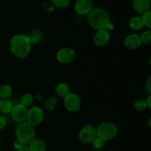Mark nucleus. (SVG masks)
<instances>
[{"mask_svg":"<svg viewBox=\"0 0 151 151\" xmlns=\"http://www.w3.org/2000/svg\"><path fill=\"white\" fill-rule=\"evenodd\" d=\"M55 91L59 97L63 99L71 93L70 87L68 84L65 83H60L58 84L55 88Z\"/></svg>","mask_w":151,"mask_h":151,"instance_id":"obj_15","label":"nucleus"},{"mask_svg":"<svg viewBox=\"0 0 151 151\" xmlns=\"http://www.w3.org/2000/svg\"><path fill=\"white\" fill-rule=\"evenodd\" d=\"M30 37L24 33L16 34L10 40V50L12 54L18 58H25L32 50Z\"/></svg>","mask_w":151,"mask_h":151,"instance_id":"obj_1","label":"nucleus"},{"mask_svg":"<svg viewBox=\"0 0 151 151\" xmlns=\"http://www.w3.org/2000/svg\"><path fill=\"white\" fill-rule=\"evenodd\" d=\"M88 24L95 30L106 29L111 23V17L109 12L103 7H94L87 15Z\"/></svg>","mask_w":151,"mask_h":151,"instance_id":"obj_2","label":"nucleus"},{"mask_svg":"<svg viewBox=\"0 0 151 151\" xmlns=\"http://www.w3.org/2000/svg\"><path fill=\"white\" fill-rule=\"evenodd\" d=\"M13 106L10 99H0V112L3 114H10Z\"/></svg>","mask_w":151,"mask_h":151,"instance_id":"obj_16","label":"nucleus"},{"mask_svg":"<svg viewBox=\"0 0 151 151\" xmlns=\"http://www.w3.org/2000/svg\"><path fill=\"white\" fill-rule=\"evenodd\" d=\"M140 17H141L142 22L143 26L148 28V29L151 28V11L150 10H148V11L142 13Z\"/></svg>","mask_w":151,"mask_h":151,"instance_id":"obj_22","label":"nucleus"},{"mask_svg":"<svg viewBox=\"0 0 151 151\" xmlns=\"http://www.w3.org/2000/svg\"><path fill=\"white\" fill-rule=\"evenodd\" d=\"M0 138H1V137H0Z\"/></svg>","mask_w":151,"mask_h":151,"instance_id":"obj_32","label":"nucleus"},{"mask_svg":"<svg viewBox=\"0 0 151 151\" xmlns=\"http://www.w3.org/2000/svg\"><path fill=\"white\" fill-rule=\"evenodd\" d=\"M110 31L107 29H101V30L97 31L93 38L94 44L99 47H103L107 45L110 41Z\"/></svg>","mask_w":151,"mask_h":151,"instance_id":"obj_11","label":"nucleus"},{"mask_svg":"<svg viewBox=\"0 0 151 151\" xmlns=\"http://www.w3.org/2000/svg\"><path fill=\"white\" fill-rule=\"evenodd\" d=\"M97 137V130L91 125L84 126L78 134L80 141L84 144H91Z\"/></svg>","mask_w":151,"mask_h":151,"instance_id":"obj_8","label":"nucleus"},{"mask_svg":"<svg viewBox=\"0 0 151 151\" xmlns=\"http://www.w3.org/2000/svg\"><path fill=\"white\" fill-rule=\"evenodd\" d=\"M97 137L104 142L110 141L116 137L118 128L115 124L111 122H104L100 123L96 128Z\"/></svg>","mask_w":151,"mask_h":151,"instance_id":"obj_4","label":"nucleus"},{"mask_svg":"<svg viewBox=\"0 0 151 151\" xmlns=\"http://www.w3.org/2000/svg\"><path fill=\"white\" fill-rule=\"evenodd\" d=\"M74 8L78 14L87 16L94 8V1L93 0H76Z\"/></svg>","mask_w":151,"mask_h":151,"instance_id":"obj_10","label":"nucleus"},{"mask_svg":"<svg viewBox=\"0 0 151 151\" xmlns=\"http://www.w3.org/2000/svg\"><path fill=\"white\" fill-rule=\"evenodd\" d=\"M7 125V119L3 115H0V131L4 129Z\"/></svg>","mask_w":151,"mask_h":151,"instance_id":"obj_26","label":"nucleus"},{"mask_svg":"<svg viewBox=\"0 0 151 151\" xmlns=\"http://www.w3.org/2000/svg\"><path fill=\"white\" fill-rule=\"evenodd\" d=\"M129 27L134 30H139L143 27V24L140 16H134L129 21Z\"/></svg>","mask_w":151,"mask_h":151,"instance_id":"obj_19","label":"nucleus"},{"mask_svg":"<svg viewBox=\"0 0 151 151\" xmlns=\"http://www.w3.org/2000/svg\"><path fill=\"white\" fill-rule=\"evenodd\" d=\"M145 86L148 94H151V75H150V76L148 77V78H147V82H146V84H145Z\"/></svg>","mask_w":151,"mask_h":151,"instance_id":"obj_27","label":"nucleus"},{"mask_svg":"<svg viewBox=\"0 0 151 151\" xmlns=\"http://www.w3.org/2000/svg\"><path fill=\"white\" fill-rule=\"evenodd\" d=\"M124 45L127 49L135 50L142 45L140 35L137 33H131L127 35L124 40Z\"/></svg>","mask_w":151,"mask_h":151,"instance_id":"obj_12","label":"nucleus"},{"mask_svg":"<svg viewBox=\"0 0 151 151\" xmlns=\"http://www.w3.org/2000/svg\"><path fill=\"white\" fill-rule=\"evenodd\" d=\"M91 144H92L93 147H94V148L97 149V150H100V149L103 148V146H104L105 145V142L103 141V139H101L97 137Z\"/></svg>","mask_w":151,"mask_h":151,"instance_id":"obj_25","label":"nucleus"},{"mask_svg":"<svg viewBox=\"0 0 151 151\" xmlns=\"http://www.w3.org/2000/svg\"><path fill=\"white\" fill-rule=\"evenodd\" d=\"M133 8L137 13L142 14L145 12L150 10V0H133Z\"/></svg>","mask_w":151,"mask_h":151,"instance_id":"obj_13","label":"nucleus"},{"mask_svg":"<svg viewBox=\"0 0 151 151\" xmlns=\"http://www.w3.org/2000/svg\"><path fill=\"white\" fill-rule=\"evenodd\" d=\"M134 108L136 111H137L139 112H144L148 109L147 104H146L145 100L142 98L137 99V100L134 102Z\"/></svg>","mask_w":151,"mask_h":151,"instance_id":"obj_21","label":"nucleus"},{"mask_svg":"<svg viewBox=\"0 0 151 151\" xmlns=\"http://www.w3.org/2000/svg\"><path fill=\"white\" fill-rule=\"evenodd\" d=\"M58 98L55 97H48V98L45 99L43 102V106L44 108L48 111H53L55 109V108L58 106Z\"/></svg>","mask_w":151,"mask_h":151,"instance_id":"obj_17","label":"nucleus"},{"mask_svg":"<svg viewBox=\"0 0 151 151\" xmlns=\"http://www.w3.org/2000/svg\"><path fill=\"white\" fill-rule=\"evenodd\" d=\"M16 139L22 142L24 145H28L35 138V131L34 127L25 122L17 124L15 129Z\"/></svg>","mask_w":151,"mask_h":151,"instance_id":"obj_3","label":"nucleus"},{"mask_svg":"<svg viewBox=\"0 0 151 151\" xmlns=\"http://www.w3.org/2000/svg\"><path fill=\"white\" fill-rule=\"evenodd\" d=\"M76 52L70 47H63L58 51L56 55L57 60L63 64H69L75 60Z\"/></svg>","mask_w":151,"mask_h":151,"instance_id":"obj_7","label":"nucleus"},{"mask_svg":"<svg viewBox=\"0 0 151 151\" xmlns=\"http://www.w3.org/2000/svg\"><path fill=\"white\" fill-rule=\"evenodd\" d=\"M140 38H141L142 44H145V45H150L151 44V31L150 29L144 31L140 35Z\"/></svg>","mask_w":151,"mask_h":151,"instance_id":"obj_24","label":"nucleus"},{"mask_svg":"<svg viewBox=\"0 0 151 151\" xmlns=\"http://www.w3.org/2000/svg\"><path fill=\"white\" fill-rule=\"evenodd\" d=\"M30 151H46L47 144L45 141L39 138H35L27 145Z\"/></svg>","mask_w":151,"mask_h":151,"instance_id":"obj_14","label":"nucleus"},{"mask_svg":"<svg viewBox=\"0 0 151 151\" xmlns=\"http://www.w3.org/2000/svg\"><path fill=\"white\" fill-rule=\"evenodd\" d=\"M10 114L13 121H14L17 124L21 123V122L26 121L27 109L21 105L20 103H19V104L13 106Z\"/></svg>","mask_w":151,"mask_h":151,"instance_id":"obj_9","label":"nucleus"},{"mask_svg":"<svg viewBox=\"0 0 151 151\" xmlns=\"http://www.w3.org/2000/svg\"><path fill=\"white\" fill-rule=\"evenodd\" d=\"M16 151H30L27 145H24L23 146H22L21 147H19V149H17Z\"/></svg>","mask_w":151,"mask_h":151,"instance_id":"obj_30","label":"nucleus"},{"mask_svg":"<svg viewBox=\"0 0 151 151\" xmlns=\"http://www.w3.org/2000/svg\"><path fill=\"white\" fill-rule=\"evenodd\" d=\"M63 104L68 111L75 113L81 109L82 101L81 97L78 94L71 92L63 99Z\"/></svg>","mask_w":151,"mask_h":151,"instance_id":"obj_6","label":"nucleus"},{"mask_svg":"<svg viewBox=\"0 0 151 151\" xmlns=\"http://www.w3.org/2000/svg\"><path fill=\"white\" fill-rule=\"evenodd\" d=\"M34 97L30 93H24L20 98V104L28 109L30 108L33 104Z\"/></svg>","mask_w":151,"mask_h":151,"instance_id":"obj_18","label":"nucleus"},{"mask_svg":"<svg viewBox=\"0 0 151 151\" xmlns=\"http://www.w3.org/2000/svg\"><path fill=\"white\" fill-rule=\"evenodd\" d=\"M24 144L22 142H20L19 140L16 139V141L14 142V143H13V146H14V147L16 148V150H17V149H19V147H21L22 146H23Z\"/></svg>","mask_w":151,"mask_h":151,"instance_id":"obj_28","label":"nucleus"},{"mask_svg":"<svg viewBox=\"0 0 151 151\" xmlns=\"http://www.w3.org/2000/svg\"><path fill=\"white\" fill-rule=\"evenodd\" d=\"M44 119V111L38 106H32L27 110L26 122L32 127L37 126L43 122Z\"/></svg>","mask_w":151,"mask_h":151,"instance_id":"obj_5","label":"nucleus"},{"mask_svg":"<svg viewBox=\"0 0 151 151\" xmlns=\"http://www.w3.org/2000/svg\"><path fill=\"white\" fill-rule=\"evenodd\" d=\"M145 102H146V104H147V108H148L149 109H151V94H149V95L147 96V97L145 100Z\"/></svg>","mask_w":151,"mask_h":151,"instance_id":"obj_29","label":"nucleus"},{"mask_svg":"<svg viewBox=\"0 0 151 151\" xmlns=\"http://www.w3.org/2000/svg\"><path fill=\"white\" fill-rule=\"evenodd\" d=\"M13 94L11 86L7 84L0 86V99H9Z\"/></svg>","mask_w":151,"mask_h":151,"instance_id":"obj_20","label":"nucleus"},{"mask_svg":"<svg viewBox=\"0 0 151 151\" xmlns=\"http://www.w3.org/2000/svg\"><path fill=\"white\" fill-rule=\"evenodd\" d=\"M52 4L58 8H66L70 4L71 0H50Z\"/></svg>","mask_w":151,"mask_h":151,"instance_id":"obj_23","label":"nucleus"},{"mask_svg":"<svg viewBox=\"0 0 151 151\" xmlns=\"http://www.w3.org/2000/svg\"><path fill=\"white\" fill-rule=\"evenodd\" d=\"M148 126H149V128H150L151 127V119L150 118L149 119V120H148Z\"/></svg>","mask_w":151,"mask_h":151,"instance_id":"obj_31","label":"nucleus"}]
</instances>
